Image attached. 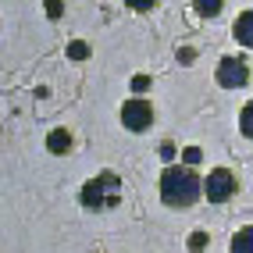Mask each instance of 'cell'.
Masks as SVG:
<instances>
[{
	"label": "cell",
	"instance_id": "6da1fadb",
	"mask_svg": "<svg viewBox=\"0 0 253 253\" xmlns=\"http://www.w3.org/2000/svg\"><path fill=\"white\" fill-rule=\"evenodd\" d=\"M200 193H204V182L196 178V171L189 164L168 168V171L161 175V200L168 207H189V204H196Z\"/></svg>",
	"mask_w": 253,
	"mask_h": 253
},
{
	"label": "cell",
	"instance_id": "7a4b0ae2",
	"mask_svg": "<svg viewBox=\"0 0 253 253\" xmlns=\"http://www.w3.org/2000/svg\"><path fill=\"white\" fill-rule=\"evenodd\" d=\"M118 189H122V178L104 171V175H96L93 182L82 185V207H89V211H100V207H114L118 204Z\"/></svg>",
	"mask_w": 253,
	"mask_h": 253
},
{
	"label": "cell",
	"instance_id": "3957f363",
	"mask_svg": "<svg viewBox=\"0 0 253 253\" xmlns=\"http://www.w3.org/2000/svg\"><path fill=\"white\" fill-rule=\"evenodd\" d=\"M204 196L211 200V204L232 200L235 196V175L228 171V168H214V171L207 175V182H204Z\"/></svg>",
	"mask_w": 253,
	"mask_h": 253
},
{
	"label": "cell",
	"instance_id": "277c9868",
	"mask_svg": "<svg viewBox=\"0 0 253 253\" xmlns=\"http://www.w3.org/2000/svg\"><path fill=\"white\" fill-rule=\"evenodd\" d=\"M122 125L128 132H146L150 125H154V107H150V100H125L122 107Z\"/></svg>",
	"mask_w": 253,
	"mask_h": 253
},
{
	"label": "cell",
	"instance_id": "5b68a950",
	"mask_svg": "<svg viewBox=\"0 0 253 253\" xmlns=\"http://www.w3.org/2000/svg\"><path fill=\"white\" fill-rule=\"evenodd\" d=\"M250 82V68H246V61L243 57H225L221 64H217V86H225V89H239Z\"/></svg>",
	"mask_w": 253,
	"mask_h": 253
},
{
	"label": "cell",
	"instance_id": "8992f818",
	"mask_svg": "<svg viewBox=\"0 0 253 253\" xmlns=\"http://www.w3.org/2000/svg\"><path fill=\"white\" fill-rule=\"evenodd\" d=\"M232 32H235V40H239L243 46H250V50H253V11H243L239 18H235Z\"/></svg>",
	"mask_w": 253,
	"mask_h": 253
},
{
	"label": "cell",
	"instance_id": "52a82bcc",
	"mask_svg": "<svg viewBox=\"0 0 253 253\" xmlns=\"http://www.w3.org/2000/svg\"><path fill=\"white\" fill-rule=\"evenodd\" d=\"M46 150H50V154H68V150H72V132L68 128H54L46 136Z\"/></svg>",
	"mask_w": 253,
	"mask_h": 253
},
{
	"label": "cell",
	"instance_id": "ba28073f",
	"mask_svg": "<svg viewBox=\"0 0 253 253\" xmlns=\"http://www.w3.org/2000/svg\"><path fill=\"white\" fill-rule=\"evenodd\" d=\"M232 253H253V225H246L232 235Z\"/></svg>",
	"mask_w": 253,
	"mask_h": 253
},
{
	"label": "cell",
	"instance_id": "9c48e42d",
	"mask_svg": "<svg viewBox=\"0 0 253 253\" xmlns=\"http://www.w3.org/2000/svg\"><path fill=\"white\" fill-rule=\"evenodd\" d=\"M239 128H243V136H246V139H253V100L239 111Z\"/></svg>",
	"mask_w": 253,
	"mask_h": 253
},
{
	"label": "cell",
	"instance_id": "30bf717a",
	"mask_svg": "<svg viewBox=\"0 0 253 253\" xmlns=\"http://www.w3.org/2000/svg\"><path fill=\"white\" fill-rule=\"evenodd\" d=\"M225 0H196V14H204V18H214L217 11H221Z\"/></svg>",
	"mask_w": 253,
	"mask_h": 253
},
{
	"label": "cell",
	"instance_id": "8fae6325",
	"mask_svg": "<svg viewBox=\"0 0 253 253\" xmlns=\"http://www.w3.org/2000/svg\"><path fill=\"white\" fill-rule=\"evenodd\" d=\"M68 57H72V61H86V57H89V43H82V40L68 43Z\"/></svg>",
	"mask_w": 253,
	"mask_h": 253
},
{
	"label": "cell",
	"instance_id": "7c38bea8",
	"mask_svg": "<svg viewBox=\"0 0 253 253\" xmlns=\"http://www.w3.org/2000/svg\"><path fill=\"white\" fill-rule=\"evenodd\" d=\"M182 161L189 164V168H196L200 161H204V150H200V146H185V150H182Z\"/></svg>",
	"mask_w": 253,
	"mask_h": 253
},
{
	"label": "cell",
	"instance_id": "4fadbf2b",
	"mask_svg": "<svg viewBox=\"0 0 253 253\" xmlns=\"http://www.w3.org/2000/svg\"><path fill=\"white\" fill-rule=\"evenodd\" d=\"M207 243H211V239H207V232H193V235H189V250H193V253H204Z\"/></svg>",
	"mask_w": 253,
	"mask_h": 253
},
{
	"label": "cell",
	"instance_id": "5bb4252c",
	"mask_svg": "<svg viewBox=\"0 0 253 253\" xmlns=\"http://www.w3.org/2000/svg\"><path fill=\"white\" fill-rule=\"evenodd\" d=\"M46 14H50V18H61V14H64V0H46Z\"/></svg>",
	"mask_w": 253,
	"mask_h": 253
},
{
	"label": "cell",
	"instance_id": "9a60e30c",
	"mask_svg": "<svg viewBox=\"0 0 253 253\" xmlns=\"http://www.w3.org/2000/svg\"><path fill=\"white\" fill-rule=\"evenodd\" d=\"M125 7H132V11H150V7H157V0H125Z\"/></svg>",
	"mask_w": 253,
	"mask_h": 253
},
{
	"label": "cell",
	"instance_id": "2e32d148",
	"mask_svg": "<svg viewBox=\"0 0 253 253\" xmlns=\"http://www.w3.org/2000/svg\"><path fill=\"white\" fill-rule=\"evenodd\" d=\"M146 89H150V79H146V75H136V79H132V93H136V96L146 93Z\"/></svg>",
	"mask_w": 253,
	"mask_h": 253
},
{
	"label": "cell",
	"instance_id": "e0dca14e",
	"mask_svg": "<svg viewBox=\"0 0 253 253\" xmlns=\"http://www.w3.org/2000/svg\"><path fill=\"white\" fill-rule=\"evenodd\" d=\"M178 61H182V64H193V61H196V54H193L189 46H182V50H178Z\"/></svg>",
	"mask_w": 253,
	"mask_h": 253
},
{
	"label": "cell",
	"instance_id": "ac0fdd59",
	"mask_svg": "<svg viewBox=\"0 0 253 253\" xmlns=\"http://www.w3.org/2000/svg\"><path fill=\"white\" fill-rule=\"evenodd\" d=\"M161 157H164V161H171V157H175V146H171V143H164V146H161Z\"/></svg>",
	"mask_w": 253,
	"mask_h": 253
}]
</instances>
